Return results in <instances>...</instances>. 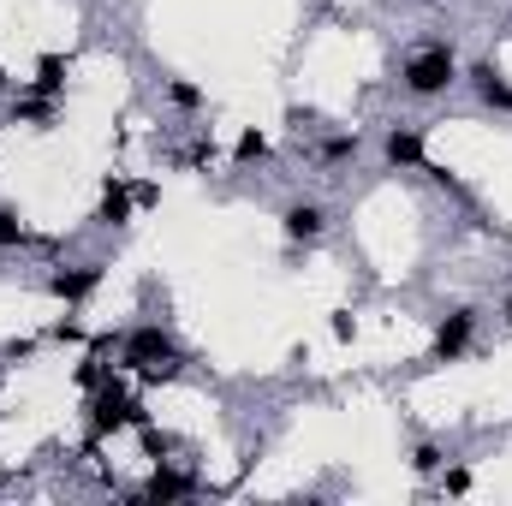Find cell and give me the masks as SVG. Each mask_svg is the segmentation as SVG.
Segmentation results:
<instances>
[{
    "label": "cell",
    "mask_w": 512,
    "mask_h": 506,
    "mask_svg": "<svg viewBox=\"0 0 512 506\" xmlns=\"http://www.w3.org/2000/svg\"><path fill=\"white\" fill-rule=\"evenodd\" d=\"M453 78H459L453 48H423V54L405 60V90H411V96H441Z\"/></svg>",
    "instance_id": "6da1fadb"
},
{
    "label": "cell",
    "mask_w": 512,
    "mask_h": 506,
    "mask_svg": "<svg viewBox=\"0 0 512 506\" xmlns=\"http://www.w3.org/2000/svg\"><path fill=\"white\" fill-rule=\"evenodd\" d=\"M126 358L143 370V381H161V376H179V352L161 328H137L126 340Z\"/></svg>",
    "instance_id": "7a4b0ae2"
},
{
    "label": "cell",
    "mask_w": 512,
    "mask_h": 506,
    "mask_svg": "<svg viewBox=\"0 0 512 506\" xmlns=\"http://www.w3.org/2000/svg\"><path fill=\"white\" fill-rule=\"evenodd\" d=\"M471 328H477V310H453V316L441 322V334H435V358H441V364L459 358V352L471 346Z\"/></svg>",
    "instance_id": "3957f363"
},
{
    "label": "cell",
    "mask_w": 512,
    "mask_h": 506,
    "mask_svg": "<svg viewBox=\"0 0 512 506\" xmlns=\"http://www.w3.org/2000/svg\"><path fill=\"white\" fill-rule=\"evenodd\" d=\"M471 78H477V96H483L489 108L512 114V84L501 78V72H495V66H489V60H483V66H471Z\"/></svg>",
    "instance_id": "277c9868"
},
{
    "label": "cell",
    "mask_w": 512,
    "mask_h": 506,
    "mask_svg": "<svg viewBox=\"0 0 512 506\" xmlns=\"http://www.w3.org/2000/svg\"><path fill=\"white\" fill-rule=\"evenodd\" d=\"M96 280H102V268H96V262H84V268H60L48 286H54L60 298H90V292H96Z\"/></svg>",
    "instance_id": "5b68a950"
},
{
    "label": "cell",
    "mask_w": 512,
    "mask_h": 506,
    "mask_svg": "<svg viewBox=\"0 0 512 506\" xmlns=\"http://www.w3.org/2000/svg\"><path fill=\"white\" fill-rule=\"evenodd\" d=\"M322 221H328V215H322L316 203H292V209H286V239H298V245H310V239L322 233Z\"/></svg>",
    "instance_id": "8992f818"
},
{
    "label": "cell",
    "mask_w": 512,
    "mask_h": 506,
    "mask_svg": "<svg viewBox=\"0 0 512 506\" xmlns=\"http://www.w3.org/2000/svg\"><path fill=\"white\" fill-rule=\"evenodd\" d=\"M387 161H393V167H417V161H423V137H417V131H387Z\"/></svg>",
    "instance_id": "52a82bcc"
},
{
    "label": "cell",
    "mask_w": 512,
    "mask_h": 506,
    "mask_svg": "<svg viewBox=\"0 0 512 506\" xmlns=\"http://www.w3.org/2000/svg\"><path fill=\"white\" fill-rule=\"evenodd\" d=\"M126 215H131V191H126V185H108V197H102L96 221H102V227H120Z\"/></svg>",
    "instance_id": "ba28073f"
},
{
    "label": "cell",
    "mask_w": 512,
    "mask_h": 506,
    "mask_svg": "<svg viewBox=\"0 0 512 506\" xmlns=\"http://www.w3.org/2000/svg\"><path fill=\"white\" fill-rule=\"evenodd\" d=\"M60 72H66L60 54H48V60L36 66V84H30V90H36V96H60Z\"/></svg>",
    "instance_id": "9c48e42d"
},
{
    "label": "cell",
    "mask_w": 512,
    "mask_h": 506,
    "mask_svg": "<svg viewBox=\"0 0 512 506\" xmlns=\"http://www.w3.org/2000/svg\"><path fill=\"white\" fill-rule=\"evenodd\" d=\"M346 155H358V131H340L322 143V161H346Z\"/></svg>",
    "instance_id": "30bf717a"
},
{
    "label": "cell",
    "mask_w": 512,
    "mask_h": 506,
    "mask_svg": "<svg viewBox=\"0 0 512 506\" xmlns=\"http://www.w3.org/2000/svg\"><path fill=\"white\" fill-rule=\"evenodd\" d=\"M233 155H239V161H262V155H268V137H262V131H245Z\"/></svg>",
    "instance_id": "8fae6325"
},
{
    "label": "cell",
    "mask_w": 512,
    "mask_h": 506,
    "mask_svg": "<svg viewBox=\"0 0 512 506\" xmlns=\"http://www.w3.org/2000/svg\"><path fill=\"white\" fill-rule=\"evenodd\" d=\"M185 489H191L185 477H155V483H149V501H173V495H185Z\"/></svg>",
    "instance_id": "7c38bea8"
},
{
    "label": "cell",
    "mask_w": 512,
    "mask_h": 506,
    "mask_svg": "<svg viewBox=\"0 0 512 506\" xmlns=\"http://www.w3.org/2000/svg\"><path fill=\"white\" fill-rule=\"evenodd\" d=\"M30 233H24V221L12 215V209H0V245H24Z\"/></svg>",
    "instance_id": "4fadbf2b"
},
{
    "label": "cell",
    "mask_w": 512,
    "mask_h": 506,
    "mask_svg": "<svg viewBox=\"0 0 512 506\" xmlns=\"http://www.w3.org/2000/svg\"><path fill=\"white\" fill-rule=\"evenodd\" d=\"M167 96H173V108H185V114L203 102V90H197V84H167Z\"/></svg>",
    "instance_id": "5bb4252c"
},
{
    "label": "cell",
    "mask_w": 512,
    "mask_h": 506,
    "mask_svg": "<svg viewBox=\"0 0 512 506\" xmlns=\"http://www.w3.org/2000/svg\"><path fill=\"white\" fill-rule=\"evenodd\" d=\"M411 465H417V471H435V465H441V447H417V459H411Z\"/></svg>",
    "instance_id": "9a60e30c"
},
{
    "label": "cell",
    "mask_w": 512,
    "mask_h": 506,
    "mask_svg": "<svg viewBox=\"0 0 512 506\" xmlns=\"http://www.w3.org/2000/svg\"><path fill=\"white\" fill-rule=\"evenodd\" d=\"M507 328H512V298H507Z\"/></svg>",
    "instance_id": "2e32d148"
}]
</instances>
